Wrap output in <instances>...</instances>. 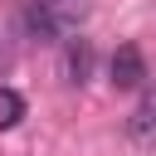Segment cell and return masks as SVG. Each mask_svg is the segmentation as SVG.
I'll list each match as a JSON object with an SVG mask.
<instances>
[{
  "label": "cell",
  "instance_id": "cell-1",
  "mask_svg": "<svg viewBox=\"0 0 156 156\" xmlns=\"http://www.w3.org/2000/svg\"><path fill=\"white\" fill-rule=\"evenodd\" d=\"M20 20H24V34L39 39V44H58V39L73 34V10H68V0H63V5H58V0H29Z\"/></svg>",
  "mask_w": 156,
  "mask_h": 156
},
{
  "label": "cell",
  "instance_id": "cell-4",
  "mask_svg": "<svg viewBox=\"0 0 156 156\" xmlns=\"http://www.w3.org/2000/svg\"><path fill=\"white\" fill-rule=\"evenodd\" d=\"M127 136L136 141V146H156V93H141V102L132 107V117H127Z\"/></svg>",
  "mask_w": 156,
  "mask_h": 156
},
{
  "label": "cell",
  "instance_id": "cell-7",
  "mask_svg": "<svg viewBox=\"0 0 156 156\" xmlns=\"http://www.w3.org/2000/svg\"><path fill=\"white\" fill-rule=\"evenodd\" d=\"M58 5H63V0H58Z\"/></svg>",
  "mask_w": 156,
  "mask_h": 156
},
{
  "label": "cell",
  "instance_id": "cell-2",
  "mask_svg": "<svg viewBox=\"0 0 156 156\" xmlns=\"http://www.w3.org/2000/svg\"><path fill=\"white\" fill-rule=\"evenodd\" d=\"M58 73H63V83L83 88V83L93 78V44H88V39H63V54H58Z\"/></svg>",
  "mask_w": 156,
  "mask_h": 156
},
{
  "label": "cell",
  "instance_id": "cell-5",
  "mask_svg": "<svg viewBox=\"0 0 156 156\" xmlns=\"http://www.w3.org/2000/svg\"><path fill=\"white\" fill-rule=\"evenodd\" d=\"M20 122H24V98L15 88H0V132H10Z\"/></svg>",
  "mask_w": 156,
  "mask_h": 156
},
{
  "label": "cell",
  "instance_id": "cell-6",
  "mask_svg": "<svg viewBox=\"0 0 156 156\" xmlns=\"http://www.w3.org/2000/svg\"><path fill=\"white\" fill-rule=\"evenodd\" d=\"M0 63H5V54H0Z\"/></svg>",
  "mask_w": 156,
  "mask_h": 156
},
{
  "label": "cell",
  "instance_id": "cell-3",
  "mask_svg": "<svg viewBox=\"0 0 156 156\" xmlns=\"http://www.w3.org/2000/svg\"><path fill=\"white\" fill-rule=\"evenodd\" d=\"M107 73H112V88H141V83H146V58H141V49H136V44H122V49L112 54Z\"/></svg>",
  "mask_w": 156,
  "mask_h": 156
}]
</instances>
